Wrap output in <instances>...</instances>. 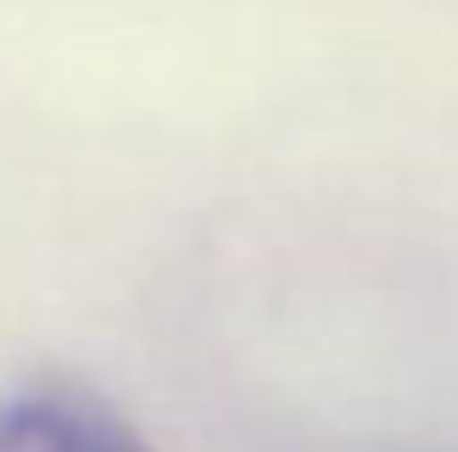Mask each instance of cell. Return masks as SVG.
<instances>
[{
  "instance_id": "1",
  "label": "cell",
  "mask_w": 458,
  "mask_h": 452,
  "mask_svg": "<svg viewBox=\"0 0 458 452\" xmlns=\"http://www.w3.org/2000/svg\"><path fill=\"white\" fill-rule=\"evenodd\" d=\"M0 452H151L105 400L64 383L0 395Z\"/></svg>"
}]
</instances>
